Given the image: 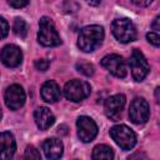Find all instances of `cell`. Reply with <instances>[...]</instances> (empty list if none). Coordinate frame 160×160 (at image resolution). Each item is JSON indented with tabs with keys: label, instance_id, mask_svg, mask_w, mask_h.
Wrapping results in <instances>:
<instances>
[{
	"label": "cell",
	"instance_id": "6da1fadb",
	"mask_svg": "<svg viewBox=\"0 0 160 160\" xmlns=\"http://www.w3.org/2000/svg\"><path fill=\"white\" fill-rule=\"evenodd\" d=\"M105 32L100 25H89L80 30L78 38V46L84 52H92L102 44Z\"/></svg>",
	"mask_w": 160,
	"mask_h": 160
},
{
	"label": "cell",
	"instance_id": "7a4b0ae2",
	"mask_svg": "<svg viewBox=\"0 0 160 160\" xmlns=\"http://www.w3.org/2000/svg\"><path fill=\"white\" fill-rule=\"evenodd\" d=\"M38 40L44 46H58L61 42V39L58 34V30L52 20L48 16H42L39 20Z\"/></svg>",
	"mask_w": 160,
	"mask_h": 160
},
{
	"label": "cell",
	"instance_id": "3957f363",
	"mask_svg": "<svg viewBox=\"0 0 160 160\" xmlns=\"http://www.w3.org/2000/svg\"><path fill=\"white\" fill-rule=\"evenodd\" d=\"M110 136L122 150H131L136 145V134L124 124L112 126L110 129Z\"/></svg>",
	"mask_w": 160,
	"mask_h": 160
},
{
	"label": "cell",
	"instance_id": "277c9868",
	"mask_svg": "<svg viewBox=\"0 0 160 160\" xmlns=\"http://www.w3.org/2000/svg\"><path fill=\"white\" fill-rule=\"evenodd\" d=\"M111 31L115 39L122 44L131 42L136 39L135 25L129 19H116L111 24Z\"/></svg>",
	"mask_w": 160,
	"mask_h": 160
},
{
	"label": "cell",
	"instance_id": "5b68a950",
	"mask_svg": "<svg viewBox=\"0 0 160 160\" xmlns=\"http://www.w3.org/2000/svg\"><path fill=\"white\" fill-rule=\"evenodd\" d=\"M91 92V86L84 81V80H70L64 86V95L68 100L79 102L84 99H86Z\"/></svg>",
	"mask_w": 160,
	"mask_h": 160
},
{
	"label": "cell",
	"instance_id": "8992f818",
	"mask_svg": "<svg viewBox=\"0 0 160 160\" xmlns=\"http://www.w3.org/2000/svg\"><path fill=\"white\" fill-rule=\"evenodd\" d=\"M129 64H130L132 78L136 81H142L149 72V62H148L146 58L144 56V54L140 50L134 49L131 52Z\"/></svg>",
	"mask_w": 160,
	"mask_h": 160
},
{
	"label": "cell",
	"instance_id": "52a82bcc",
	"mask_svg": "<svg viewBox=\"0 0 160 160\" xmlns=\"http://www.w3.org/2000/svg\"><path fill=\"white\" fill-rule=\"evenodd\" d=\"M150 110H149V104L144 98H135L129 108V118L131 122L136 125L145 124L149 120Z\"/></svg>",
	"mask_w": 160,
	"mask_h": 160
},
{
	"label": "cell",
	"instance_id": "ba28073f",
	"mask_svg": "<svg viewBox=\"0 0 160 160\" xmlns=\"http://www.w3.org/2000/svg\"><path fill=\"white\" fill-rule=\"evenodd\" d=\"M101 66L104 69H106L111 75L120 78V79L125 78L128 74L126 62H125L124 58L118 54H109V55L104 56L101 59Z\"/></svg>",
	"mask_w": 160,
	"mask_h": 160
},
{
	"label": "cell",
	"instance_id": "9c48e42d",
	"mask_svg": "<svg viewBox=\"0 0 160 160\" xmlns=\"http://www.w3.org/2000/svg\"><path fill=\"white\" fill-rule=\"evenodd\" d=\"M125 95L122 94H116L105 100L104 104V110L105 115L111 120V121H118L121 118L124 106H125Z\"/></svg>",
	"mask_w": 160,
	"mask_h": 160
},
{
	"label": "cell",
	"instance_id": "30bf717a",
	"mask_svg": "<svg viewBox=\"0 0 160 160\" xmlns=\"http://www.w3.org/2000/svg\"><path fill=\"white\" fill-rule=\"evenodd\" d=\"M78 136L82 142H90L98 135V125L89 116H80L76 121Z\"/></svg>",
	"mask_w": 160,
	"mask_h": 160
},
{
	"label": "cell",
	"instance_id": "8fae6325",
	"mask_svg": "<svg viewBox=\"0 0 160 160\" xmlns=\"http://www.w3.org/2000/svg\"><path fill=\"white\" fill-rule=\"evenodd\" d=\"M4 99H5L6 106H8L10 110H18V109H20V108L25 104L26 95H25L24 89H22L20 85L12 84V85H10V86L5 90Z\"/></svg>",
	"mask_w": 160,
	"mask_h": 160
},
{
	"label": "cell",
	"instance_id": "7c38bea8",
	"mask_svg": "<svg viewBox=\"0 0 160 160\" xmlns=\"http://www.w3.org/2000/svg\"><path fill=\"white\" fill-rule=\"evenodd\" d=\"M0 60L8 68H16L22 61V51L19 46L14 44L6 45L0 52Z\"/></svg>",
	"mask_w": 160,
	"mask_h": 160
},
{
	"label": "cell",
	"instance_id": "4fadbf2b",
	"mask_svg": "<svg viewBox=\"0 0 160 160\" xmlns=\"http://www.w3.org/2000/svg\"><path fill=\"white\" fill-rule=\"evenodd\" d=\"M16 150V141L11 132H0V160L11 159Z\"/></svg>",
	"mask_w": 160,
	"mask_h": 160
},
{
	"label": "cell",
	"instance_id": "5bb4252c",
	"mask_svg": "<svg viewBox=\"0 0 160 160\" xmlns=\"http://www.w3.org/2000/svg\"><path fill=\"white\" fill-rule=\"evenodd\" d=\"M34 119L35 124L40 130H48L54 122H55V116L50 111V109L45 106H40L34 111Z\"/></svg>",
	"mask_w": 160,
	"mask_h": 160
},
{
	"label": "cell",
	"instance_id": "9a60e30c",
	"mask_svg": "<svg viewBox=\"0 0 160 160\" xmlns=\"http://www.w3.org/2000/svg\"><path fill=\"white\" fill-rule=\"evenodd\" d=\"M42 151L48 159L55 160V159L61 158L62 151H64V145L59 139H55V138L46 139L42 142Z\"/></svg>",
	"mask_w": 160,
	"mask_h": 160
},
{
	"label": "cell",
	"instance_id": "2e32d148",
	"mask_svg": "<svg viewBox=\"0 0 160 160\" xmlns=\"http://www.w3.org/2000/svg\"><path fill=\"white\" fill-rule=\"evenodd\" d=\"M40 94H41L42 100L46 102H56L58 100H60V96H61L60 88L54 80L45 81L41 86Z\"/></svg>",
	"mask_w": 160,
	"mask_h": 160
},
{
	"label": "cell",
	"instance_id": "e0dca14e",
	"mask_svg": "<svg viewBox=\"0 0 160 160\" xmlns=\"http://www.w3.org/2000/svg\"><path fill=\"white\" fill-rule=\"evenodd\" d=\"M114 158V151L110 146L108 145H96L92 150V159L95 160H100V159H106V160H111Z\"/></svg>",
	"mask_w": 160,
	"mask_h": 160
},
{
	"label": "cell",
	"instance_id": "ac0fdd59",
	"mask_svg": "<svg viewBox=\"0 0 160 160\" xmlns=\"http://www.w3.org/2000/svg\"><path fill=\"white\" fill-rule=\"evenodd\" d=\"M12 30H14V32H15L16 36H19L21 39L26 38V35H28V25H26V21L24 19H21V18H16L14 20Z\"/></svg>",
	"mask_w": 160,
	"mask_h": 160
},
{
	"label": "cell",
	"instance_id": "d6986e66",
	"mask_svg": "<svg viewBox=\"0 0 160 160\" xmlns=\"http://www.w3.org/2000/svg\"><path fill=\"white\" fill-rule=\"evenodd\" d=\"M76 70L81 74L86 75V76H91L94 74V66L90 62H84V61L78 62L76 64Z\"/></svg>",
	"mask_w": 160,
	"mask_h": 160
},
{
	"label": "cell",
	"instance_id": "ffe728a7",
	"mask_svg": "<svg viewBox=\"0 0 160 160\" xmlns=\"http://www.w3.org/2000/svg\"><path fill=\"white\" fill-rule=\"evenodd\" d=\"M146 39L154 46H159L160 45V35H159V31H150V32H148L146 34Z\"/></svg>",
	"mask_w": 160,
	"mask_h": 160
},
{
	"label": "cell",
	"instance_id": "44dd1931",
	"mask_svg": "<svg viewBox=\"0 0 160 160\" xmlns=\"http://www.w3.org/2000/svg\"><path fill=\"white\" fill-rule=\"evenodd\" d=\"M24 158H25V159H40L41 155H40V152H39L34 146H28L26 150H25Z\"/></svg>",
	"mask_w": 160,
	"mask_h": 160
},
{
	"label": "cell",
	"instance_id": "7402d4cb",
	"mask_svg": "<svg viewBox=\"0 0 160 160\" xmlns=\"http://www.w3.org/2000/svg\"><path fill=\"white\" fill-rule=\"evenodd\" d=\"M8 32H9V24L4 18L0 16V40L6 38Z\"/></svg>",
	"mask_w": 160,
	"mask_h": 160
},
{
	"label": "cell",
	"instance_id": "603a6c76",
	"mask_svg": "<svg viewBox=\"0 0 160 160\" xmlns=\"http://www.w3.org/2000/svg\"><path fill=\"white\" fill-rule=\"evenodd\" d=\"M49 66H50V61L46 59H40V60L35 61V68L39 71H46L49 69Z\"/></svg>",
	"mask_w": 160,
	"mask_h": 160
},
{
	"label": "cell",
	"instance_id": "cb8c5ba5",
	"mask_svg": "<svg viewBox=\"0 0 160 160\" xmlns=\"http://www.w3.org/2000/svg\"><path fill=\"white\" fill-rule=\"evenodd\" d=\"M8 2L15 9H21L29 4V0H8Z\"/></svg>",
	"mask_w": 160,
	"mask_h": 160
},
{
	"label": "cell",
	"instance_id": "d4e9b609",
	"mask_svg": "<svg viewBox=\"0 0 160 160\" xmlns=\"http://www.w3.org/2000/svg\"><path fill=\"white\" fill-rule=\"evenodd\" d=\"M154 0H132V2L136 5V6H148Z\"/></svg>",
	"mask_w": 160,
	"mask_h": 160
},
{
	"label": "cell",
	"instance_id": "484cf974",
	"mask_svg": "<svg viewBox=\"0 0 160 160\" xmlns=\"http://www.w3.org/2000/svg\"><path fill=\"white\" fill-rule=\"evenodd\" d=\"M159 21H160V16H156L155 20H154V22H152V25H151V28H152L154 31H159V30H160V28H159Z\"/></svg>",
	"mask_w": 160,
	"mask_h": 160
},
{
	"label": "cell",
	"instance_id": "4316f807",
	"mask_svg": "<svg viewBox=\"0 0 160 160\" xmlns=\"http://www.w3.org/2000/svg\"><path fill=\"white\" fill-rule=\"evenodd\" d=\"M86 2L89 5H91V6H98L101 2V0H86Z\"/></svg>",
	"mask_w": 160,
	"mask_h": 160
},
{
	"label": "cell",
	"instance_id": "83f0119b",
	"mask_svg": "<svg viewBox=\"0 0 160 160\" xmlns=\"http://www.w3.org/2000/svg\"><path fill=\"white\" fill-rule=\"evenodd\" d=\"M66 129H68V128H66L65 125H61V126L59 128V134L61 132V134H64V135H65V134L68 132V131H66Z\"/></svg>",
	"mask_w": 160,
	"mask_h": 160
},
{
	"label": "cell",
	"instance_id": "f1b7e54d",
	"mask_svg": "<svg viewBox=\"0 0 160 160\" xmlns=\"http://www.w3.org/2000/svg\"><path fill=\"white\" fill-rule=\"evenodd\" d=\"M156 101H159V88H156Z\"/></svg>",
	"mask_w": 160,
	"mask_h": 160
},
{
	"label": "cell",
	"instance_id": "f546056e",
	"mask_svg": "<svg viewBox=\"0 0 160 160\" xmlns=\"http://www.w3.org/2000/svg\"><path fill=\"white\" fill-rule=\"evenodd\" d=\"M1 116H2V112H1V108H0V120H1Z\"/></svg>",
	"mask_w": 160,
	"mask_h": 160
}]
</instances>
